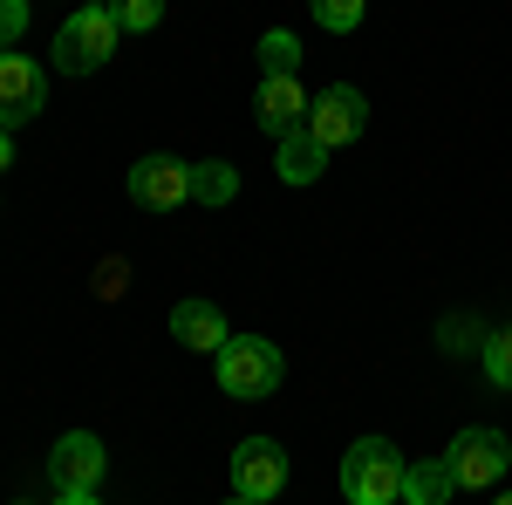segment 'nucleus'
I'll list each match as a JSON object with an SVG mask.
<instances>
[{
  "mask_svg": "<svg viewBox=\"0 0 512 505\" xmlns=\"http://www.w3.org/2000/svg\"><path fill=\"white\" fill-rule=\"evenodd\" d=\"M444 465L458 478V492H492L499 478L512 471V444L499 430H458V444L444 451Z\"/></svg>",
  "mask_w": 512,
  "mask_h": 505,
  "instance_id": "nucleus-4",
  "label": "nucleus"
},
{
  "mask_svg": "<svg viewBox=\"0 0 512 505\" xmlns=\"http://www.w3.org/2000/svg\"><path fill=\"white\" fill-rule=\"evenodd\" d=\"M171 335H178L185 349H205V355H219V349H226V335H233V328H226V314L212 308V301H178V308H171Z\"/></svg>",
  "mask_w": 512,
  "mask_h": 505,
  "instance_id": "nucleus-11",
  "label": "nucleus"
},
{
  "mask_svg": "<svg viewBox=\"0 0 512 505\" xmlns=\"http://www.w3.org/2000/svg\"><path fill=\"white\" fill-rule=\"evenodd\" d=\"M110 14H117L123 35H151L164 21V0H110Z\"/></svg>",
  "mask_w": 512,
  "mask_h": 505,
  "instance_id": "nucleus-17",
  "label": "nucleus"
},
{
  "mask_svg": "<svg viewBox=\"0 0 512 505\" xmlns=\"http://www.w3.org/2000/svg\"><path fill=\"white\" fill-rule=\"evenodd\" d=\"M342 499L349 505H403V451L390 437H355L342 458Z\"/></svg>",
  "mask_w": 512,
  "mask_h": 505,
  "instance_id": "nucleus-1",
  "label": "nucleus"
},
{
  "mask_svg": "<svg viewBox=\"0 0 512 505\" xmlns=\"http://www.w3.org/2000/svg\"><path fill=\"white\" fill-rule=\"evenodd\" d=\"M274 171L287 178V185H315L321 171H328V151H321L308 130H294V137H280V151H274Z\"/></svg>",
  "mask_w": 512,
  "mask_h": 505,
  "instance_id": "nucleus-12",
  "label": "nucleus"
},
{
  "mask_svg": "<svg viewBox=\"0 0 512 505\" xmlns=\"http://www.w3.org/2000/svg\"><path fill=\"white\" fill-rule=\"evenodd\" d=\"M260 76H301V41L287 35V28L260 35Z\"/></svg>",
  "mask_w": 512,
  "mask_h": 505,
  "instance_id": "nucleus-15",
  "label": "nucleus"
},
{
  "mask_svg": "<svg viewBox=\"0 0 512 505\" xmlns=\"http://www.w3.org/2000/svg\"><path fill=\"white\" fill-rule=\"evenodd\" d=\"M308 7H315V21L328 35H349V28H362V14H369V0H308Z\"/></svg>",
  "mask_w": 512,
  "mask_h": 505,
  "instance_id": "nucleus-18",
  "label": "nucleus"
},
{
  "mask_svg": "<svg viewBox=\"0 0 512 505\" xmlns=\"http://www.w3.org/2000/svg\"><path fill=\"white\" fill-rule=\"evenodd\" d=\"M55 505H103L96 492H55Z\"/></svg>",
  "mask_w": 512,
  "mask_h": 505,
  "instance_id": "nucleus-20",
  "label": "nucleus"
},
{
  "mask_svg": "<svg viewBox=\"0 0 512 505\" xmlns=\"http://www.w3.org/2000/svg\"><path fill=\"white\" fill-rule=\"evenodd\" d=\"M280 376H287V362L267 335H226V349H219V389L239 396V403H260V396H274Z\"/></svg>",
  "mask_w": 512,
  "mask_h": 505,
  "instance_id": "nucleus-2",
  "label": "nucleus"
},
{
  "mask_svg": "<svg viewBox=\"0 0 512 505\" xmlns=\"http://www.w3.org/2000/svg\"><path fill=\"white\" fill-rule=\"evenodd\" d=\"M485 383H492V389H512V321L485 335Z\"/></svg>",
  "mask_w": 512,
  "mask_h": 505,
  "instance_id": "nucleus-16",
  "label": "nucleus"
},
{
  "mask_svg": "<svg viewBox=\"0 0 512 505\" xmlns=\"http://www.w3.org/2000/svg\"><path fill=\"white\" fill-rule=\"evenodd\" d=\"M499 505H512V499H499Z\"/></svg>",
  "mask_w": 512,
  "mask_h": 505,
  "instance_id": "nucleus-23",
  "label": "nucleus"
},
{
  "mask_svg": "<svg viewBox=\"0 0 512 505\" xmlns=\"http://www.w3.org/2000/svg\"><path fill=\"white\" fill-rule=\"evenodd\" d=\"M226 505H260V499H246V492H233V499H226Z\"/></svg>",
  "mask_w": 512,
  "mask_h": 505,
  "instance_id": "nucleus-22",
  "label": "nucleus"
},
{
  "mask_svg": "<svg viewBox=\"0 0 512 505\" xmlns=\"http://www.w3.org/2000/svg\"><path fill=\"white\" fill-rule=\"evenodd\" d=\"M130 198L144 205V212H171V205H185L192 198V164H178V157H137L130 164Z\"/></svg>",
  "mask_w": 512,
  "mask_h": 505,
  "instance_id": "nucleus-7",
  "label": "nucleus"
},
{
  "mask_svg": "<svg viewBox=\"0 0 512 505\" xmlns=\"http://www.w3.org/2000/svg\"><path fill=\"white\" fill-rule=\"evenodd\" d=\"M458 492V478L444 458H424V465H403V505H444Z\"/></svg>",
  "mask_w": 512,
  "mask_h": 505,
  "instance_id": "nucleus-13",
  "label": "nucleus"
},
{
  "mask_svg": "<svg viewBox=\"0 0 512 505\" xmlns=\"http://www.w3.org/2000/svg\"><path fill=\"white\" fill-rule=\"evenodd\" d=\"M233 492H246V499H280L287 492V451H280L274 437H246L233 451Z\"/></svg>",
  "mask_w": 512,
  "mask_h": 505,
  "instance_id": "nucleus-8",
  "label": "nucleus"
},
{
  "mask_svg": "<svg viewBox=\"0 0 512 505\" xmlns=\"http://www.w3.org/2000/svg\"><path fill=\"white\" fill-rule=\"evenodd\" d=\"M41 103H48L41 62H28L21 48H7L0 55V130H21L28 117H41Z\"/></svg>",
  "mask_w": 512,
  "mask_h": 505,
  "instance_id": "nucleus-6",
  "label": "nucleus"
},
{
  "mask_svg": "<svg viewBox=\"0 0 512 505\" xmlns=\"http://www.w3.org/2000/svg\"><path fill=\"white\" fill-rule=\"evenodd\" d=\"M28 35V0H0V55Z\"/></svg>",
  "mask_w": 512,
  "mask_h": 505,
  "instance_id": "nucleus-19",
  "label": "nucleus"
},
{
  "mask_svg": "<svg viewBox=\"0 0 512 505\" xmlns=\"http://www.w3.org/2000/svg\"><path fill=\"white\" fill-rule=\"evenodd\" d=\"M14 164V130H0V171Z\"/></svg>",
  "mask_w": 512,
  "mask_h": 505,
  "instance_id": "nucleus-21",
  "label": "nucleus"
},
{
  "mask_svg": "<svg viewBox=\"0 0 512 505\" xmlns=\"http://www.w3.org/2000/svg\"><path fill=\"white\" fill-rule=\"evenodd\" d=\"M117 41H123V28H117L110 7H76V14L62 21V35H55V69H62V76H96V69L117 55Z\"/></svg>",
  "mask_w": 512,
  "mask_h": 505,
  "instance_id": "nucleus-3",
  "label": "nucleus"
},
{
  "mask_svg": "<svg viewBox=\"0 0 512 505\" xmlns=\"http://www.w3.org/2000/svg\"><path fill=\"white\" fill-rule=\"evenodd\" d=\"M192 198L198 205H226V198H239V171L233 164H192Z\"/></svg>",
  "mask_w": 512,
  "mask_h": 505,
  "instance_id": "nucleus-14",
  "label": "nucleus"
},
{
  "mask_svg": "<svg viewBox=\"0 0 512 505\" xmlns=\"http://www.w3.org/2000/svg\"><path fill=\"white\" fill-rule=\"evenodd\" d=\"M48 478H55V492H96V485H103V437H89V430L55 437Z\"/></svg>",
  "mask_w": 512,
  "mask_h": 505,
  "instance_id": "nucleus-9",
  "label": "nucleus"
},
{
  "mask_svg": "<svg viewBox=\"0 0 512 505\" xmlns=\"http://www.w3.org/2000/svg\"><path fill=\"white\" fill-rule=\"evenodd\" d=\"M253 117H260L267 137H294V130H308V89H301L294 76H260Z\"/></svg>",
  "mask_w": 512,
  "mask_h": 505,
  "instance_id": "nucleus-10",
  "label": "nucleus"
},
{
  "mask_svg": "<svg viewBox=\"0 0 512 505\" xmlns=\"http://www.w3.org/2000/svg\"><path fill=\"white\" fill-rule=\"evenodd\" d=\"M362 130H369V103H362V89H349V82L321 89L315 103H308V137H315L321 151H342Z\"/></svg>",
  "mask_w": 512,
  "mask_h": 505,
  "instance_id": "nucleus-5",
  "label": "nucleus"
}]
</instances>
